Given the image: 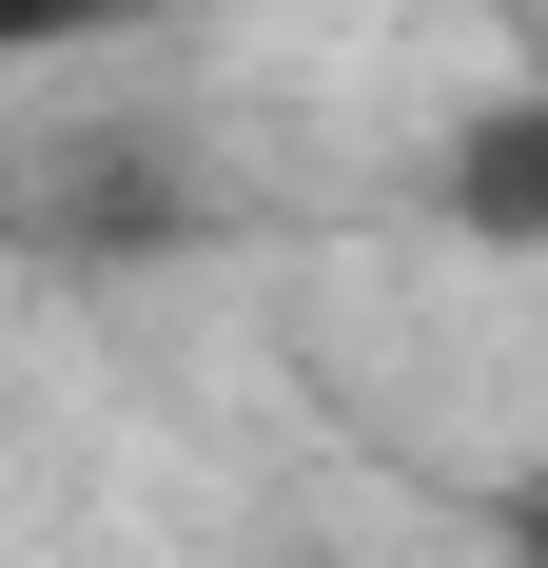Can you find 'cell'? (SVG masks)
<instances>
[{
	"instance_id": "obj_2",
	"label": "cell",
	"mask_w": 548,
	"mask_h": 568,
	"mask_svg": "<svg viewBox=\"0 0 548 568\" xmlns=\"http://www.w3.org/2000/svg\"><path fill=\"white\" fill-rule=\"evenodd\" d=\"M158 0H0V79L20 59H99V40H138Z\"/></svg>"
},
{
	"instance_id": "obj_1",
	"label": "cell",
	"mask_w": 548,
	"mask_h": 568,
	"mask_svg": "<svg viewBox=\"0 0 548 568\" xmlns=\"http://www.w3.org/2000/svg\"><path fill=\"white\" fill-rule=\"evenodd\" d=\"M450 216L490 235V255L548 235V99H470V138H450Z\"/></svg>"
}]
</instances>
